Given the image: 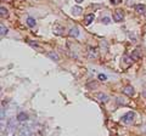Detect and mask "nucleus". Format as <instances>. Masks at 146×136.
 I'll list each match as a JSON object with an SVG mask.
<instances>
[{
	"label": "nucleus",
	"instance_id": "1",
	"mask_svg": "<svg viewBox=\"0 0 146 136\" xmlns=\"http://www.w3.org/2000/svg\"><path fill=\"white\" fill-rule=\"evenodd\" d=\"M17 125L15 124V120L13 119H10L7 121V124L5 126V135L7 136H13L15 133H17Z\"/></svg>",
	"mask_w": 146,
	"mask_h": 136
},
{
	"label": "nucleus",
	"instance_id": "2",
	"mask_svg": "<svg viewBox=\"0 0 146 136\" xmlns=\"http://www.w3.org/2000/svg\"><path fill=\"white\" fill-rule=\"evenodd\" d=\"M32 129L29 125H21L17 130V136H32Z\"/></svg>",
	"mask_w": 146,
	"mask_h": 136
},
{
	"label": "nucleus",
	"instance_id": "3",
	"mask_svg": "<svg viewBox=\"0 0 146 136\" xmlns=\"http://www.w3.org/2000/svg\"><path fill=\"white\" fill-rule=\"evenodd\" d=\"M134 118H135V113L134 112H128V113H125L124 116H122L121 121L123 124H131L134 121Z\"/></svg>",
	"mask_w": 146,
	"mask_h": 136
},
{
	"label": "nucleus",
	"instance_id": "4",
	"mask_svg": "<svg viewBox=\"0 0 146 136\" xmlns=\"http://www.w3.org/2000/svg\"><path fill=\"white\" fill-rule=\"evenodd\" d=\"M123 18H124V12H123L122 10H116L115 12H113V20H115L116 22H122Z\"/></svg>",
	"mask_w": 146,
	"mask_h": 136
},
{
	"label": "nucleus",
	"instance_id": "5",
	"mask_svg": "<svg viewBox=\"0 0 146 136\" xmlns=\"http://www.w3.org/2000/svg\"><path fill=\"white\" fill-rule=\"evenodd\" d=\"M52 32H54V34H56V35H63L65 34V28L61 26H54V28H52Z\"/></svg>",
	"mask_w": 146,
	"mask_h": 136
},
{
	"label": "nucleus",
	"instance_id": "6",
	"mask_svg": "<svg viewBox=\"0 0 146 136\" xmlns=\"http://www.w3.org/2000/svg\"><path fill=\"white\" fill-rule=\"evenodd\" d=\"M123 94L127 95V96H133V95L135 94V90L133 86H130V85H128V86H125L124 89H123Z\"/></svg>",
	"mask_w": 146,
	"mask_h": 136
},
{
	"label": "nucleus",
	"instance_id": "7",
	"mask_svg": "<svg viewBox=\"0 0 146 136\" xmlns=\"http://www.w3.org/2000/svg\"><path fill=\"white\" fill-rule=\"evenodd\" d=\"M96 98L99 100V101H101V102H108V100H110V97L107 96L106 94H104V92H98L96 94Z\"/></svg>",
	"mask_w": 146,
	"mask_h": 136
},
{
	"label": "nucleus",
	"instance_id": "8",
	"mask_svg": "<svg viewBox=\"0 0 146 136\" xmlns=\"http://www.w3.org/2000/svg\"><path fill=\"white\" fill-rule=\"evenodd\" d=\"M88 57L89 58H96L98 57V50L95 48H88Z\"/></svg>",
	"mask_w": 146,
	"mask_h": 136
},
{
	"label": "nucleus",
	"instance_id": "9",
	"mask_svg": "<svg viewBox=\"0 0 146 136\" xmlns=\"http://www.w3.org/2000/svg\"><path fill=\"white\" fill-rule=\"evenodd\" d=\"M134 9L136 10V12H139V13H143V15L146 13V6L144 5V4H136V5L134 6Z\"/></svg>",
	"mask_w": 146,
	"mask_h": 136
},
{
	"label": "nucleus",
	"instance_id": "10",
	"mask_svg": "<svg viewBox=\"0 0 146 136\" xmlns=\"http://www.w3.org/2000/svg\"><path fill=\"white\" fill-rule=\"evenodd\" d=\"M79 33H80V32H79V28H78V27H72V28L70 29V35H71V37H73V38H78L79 37Z\"/></svg>",
	"mask_w": 146,
	"mask_h": 136
},
{
	"label": "nucleus",
	"instance_id": "11",
	"mask_svg": "<svg viewBox=\"0 0 146 136\" xmlns=\"http://www.w3.org/2000/svg\"><path fill=\"white\" fill-rule=\"evenodd\" d=\"M16 120L17 121H26V120H28V114L25 112H21V113H18L17 117H16Z\"/></svg>",
	"mask_w": 146,
	"mask_h": 136
},
{
	"label": "nucleus",
	"instance_id": "12",
	"mask_svg": "<svg viewBox=\"0 0 146 136\" xmlns=\"http://www.w3.org/2000/svg\"><path fill=\"white\" fill-rule=\"evenodd\" d=\"M82 12H83V9H82L79 5L72 7V15L73 16H79V15H82Z\"/></svg>",
	"mask_w": 146,
	"mask_h": 136
},
{
	"label": "nucleus",
	"instance_id": "13",
	"mask_svg": "<svg viewBox=\"0 0 146 136\" xmlns=\"http://www.w3.org/2000/svg\"><path fill=\"white\" fill-rule=\"evenodd\" d=\"M95 20V16H94V13H88V15H85L84 17V22H85V24H90V23H93V21Z\"/></svg>",
	"mask_w": 146,
	"mask_h": 136
},
{
	"label": "nucleus",
	"instance_id": "14",
	"mask_svg": "<svg viewBox=\"0 0 146 136\" xmlns=\"http://www.w3.org/2000/svg\"><path fill=\"white\" fill-rule=\"evenodd\" d=\"M48 57H50L52 61H55V62H58L60 61V57H58V55L56 52H54V51H50V52H48Z\"/></svg>",
	"mask_w": 146,
	"mask_h": 136
},
{
	"label": "nucleus",
	"instance_id": "15",
	"mask_svg": "<svg viewBox=\"0 0 146 136\" xmlns=\"http://www.w3.org/2000/svg\"><path fill=\"white\" fill-rule=\"evenodd\" d=\"M26 22H27V24H28V27H31V28H33V27H35V24H36V21L33 18V17H28V18L26 20Z\"/></svg>",
	"mask_w": 146,
	"mask_h": 136
},
{
	"label": "nucleus",
	"instance_id": "16",
	"mask_svg": "<svg viewBox=\"0 0 146 136\" xmlns=\"http://www.w3.org/2000/svg\"><path fill=\"white\" fill-rule=\"evenodd\" d=\"M111 22H112V20L108 16H105V17H102V18H101V23L102 24H110Z\"/></svg>",
	"mask_w": 146,
	"mask_h": 136
},
{
	"label": "nucleus",
	"instance_id": "17",
	"mask_svg": "<svg viewBox=\"0 0 146 136\" xmlns=\"http://www.w3.org/2000/svg\"><path fill=\"white\" fill-rule=\"evenodd\" d=\"M86 88L90 89V90H94V89H96V88H98V83H96V81L89 83V84H86Z\"/></svg>",
	"mask_w": 146,
	"mask_h": 136
},
{
	"label": "nucleus",
	"instance_id": "18",
	"mask_svg": "<svg viewBox=\"0 0 146 136\" xmlns=\"http://www.w3.org/2000/svg\"><path fill=\"white\" fill-rule=\"evenodd\" d=\"M0 28H1V30H0V34H1V37H5V35L7 34V28L4 24H1V27H0Z\"/></svg>",
	"mask_w": 146,
	"mask_h": 136
},
{
	"label": "nucleus",
	"instance_id": "19",
	"mask_svg": "<svg viewBox=\"0 0 146 136\" xmlns=\"http://www.w3.org/2000/svg\"><path fill=\"white\" fill-rule=\"evenodd\" d=\"M0 15H1V17L7 16V9H6V7H4V6L0 7Z\"/></svg>",
	"mask_w": 146,
	"mask_h": 136
},
{
	"label": "nucleus",
	"instance_id": "20",
	"mask_svg": "<svg viewBox=\"0 0 146 136\" xmlns=\"http://www.w3.org/2000/svg\"><path fill=\"white\" fill-rule=\"evenodd\" d=\"M116 101H117V105H119V106H121V105H122V106L125 105V100L123 98V97H117Z\"/></svg>",
	"mask_w": 146,
	"mask_h": 136
},
{
	"label": "nucleus",
	"instance_id": "21",
	"mask_svg": "<svg viewBox=\"0 0 146 136\" xmlns=\"http://www.w3.org/2000/svg\"><path fill=\"white\" fill-rule=\"evenodd\" d=\"M98 78H99V80H101V81H106V80H107V75L100 73V74L98 75Z\"/></svg>",
	"mask_w": 146,
	"mask_h": 136
},
{
	"label": "nucleus",
	"instance_id": "22",
	"mask_svg": "<svg viewBox=\"0 0 146 136\" xmlns=\"http://www.w3.org/2000/svg\"><path fill=\"white\" fill-rule=\"evenodd\" d=\"M111 1V4H113V5H118V4L122 3V0H110Z\"/></svg>",
	"mask_w": 146,
	"mask_h": 136
},
{
	"label": "nucleus",
	"instance_id": "23",
	"mask_svg": "<svg viewBox=\"0 0 146 136\" xmlns=\"http://www.w3.org/2000/svg\"><path fill=\"white\" fill-rule=\"evenodd\" d=\"M28 44H29V45H32V46H34V48H39V45L36 44L35 42H31V40H29V42H28Z\"/></svg>",
	"mask_w": 146,
	"mask_h": 136
},
{
	"label": "nucleus",
	"instance_id": "24",
	"mask_svg": "<svg viewBox=\"0 0 146 136\" xmlns=\"http://www.w3.org/2000/svg\"><path fill=\"white\" fill-rule=\"evenodd\" d=\"M74 1H76L77 4H82V3H83V1H84V0H74Z\"/></svg>",
	"mask_w": 146,
	"mask_h": 136
},
{
	"label": "nucleus",
	"instance_id": "25",
	"mask_svg": "<svg viewBox=\"0 0 146 136\" xmlns=\"http://www.w3.org/2000/svg\"><path fill=\"white\" fill-rule=\"evenodd\" d=\"M143 96L146 98V90H144V92H143Z\"/></svg>",
	"mask_w": 146,
	"mask_h": 136
},
{
	"label": "nucleus",
	"instance_id": "26",
	"mask_svg": "<svg viewBox=\"0 0 146 136\" xmlns=\"http://www.w3.org/2000/svg\"><path fill=\"white\" fill-rule=\"evenodd\" d=\"M7 1H10V0H7Z\"/></svg>",
	"mask_w": 146,
	"mask_h": 136
}]
</instances>
